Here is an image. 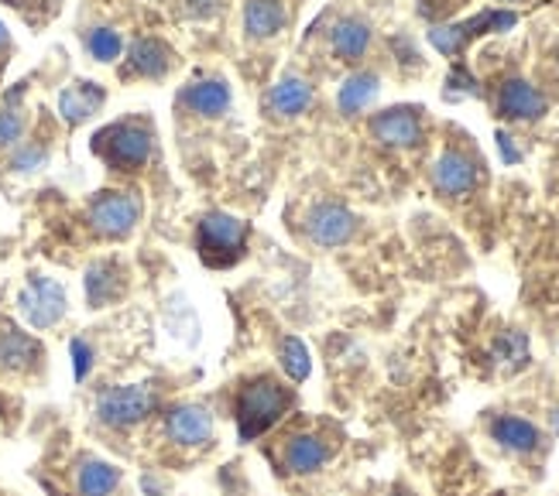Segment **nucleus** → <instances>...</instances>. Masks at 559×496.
Instances as JSON below:
<instances>
[{"label": "nucleus", "instance_id": "12", "mask_svg": "<svg viewBox=\"0 0 559 496\" xmlns=\"http://www.w3.org/2000/svg\"><path fill=\"white\" fill-rule=\"evenodd\" d=\"M41 363V342L17 326H0V366L11 374H28Z\"/></svg>", "mask_w": 559, "mask_h": 496}, {"label": "nucleus", "instance_id": "30", "mask_svg": "<svg viewBox=\"0 0 559 496\" xmlns=\"http://www.w3.org/2000/svg\"><path fill=\"white\" fill-rule=\"evenodd\" d=\"M224 8V0H176V11L182 17H213Z\"/></svg>", "mask_w": 559, "mask_h": 496}, {"label": "nucleus", "instance_id": "29", "mask_svg": "<svg viewBox=\"0 0 559 496\" xmlns=\"http://www.w3.org/2000/svg\"><path fill=\"white\" fill-rule=\"evenodd\" d=\"M429 41H432V48H440L443 56H456L467 38H464V32H460V24H436V28L429 32Z\"/></svg>", "mask_w": 559, "mask_h": 496}, {"label": "nucleus", "instance_id": "15", "mask_svg": "<svg viewBox=\"0 0 559 496\" xmlns=\"http://www.w3.org/2000/svg\"><path fill=\"white\" fill-rule=\"evenodd\" d=\"M498 113L508 120H539L546 113V96L525 80H508L498 89Z\"/></svg>", "mask_w": 559, "mask_h": 496}, {"label": "nucleus", "instance_id": "7", "mask_svg": "<svg viewBox=\"0 0 559 496\" xmlns=\"http://www.w3.org/2000/svg\"><path fill=\"white\" fill-rule=\"evenodd\" d=\"M306 233L316 246H340L357 233V216L340 203H320L306 216Z\"/></svg>", "mask_w": 559, "mask_h": 496}, {"label": "nucleus", "instance_id": "23", "mask_svg": "<svg viewBox=\"0 0 559 496\" xmlns=\"http://www.w3.org/2000/svg\"><path fill=\"white\" fill-rule=\"evenodd\" d=\"M282 24H285V8L278 0H248V8H245L248 38H272L282 32Z\"/></svg>", "mask_w": 559, "mask_h": 496}, {"label": "nucleus", "instance_id": "32", "mask_svg": "<svg viewBox=\"0 0 559 496\" xmlns=\"http://www.w3.org/2000/svg\"><path fill=\"white\" fill-rule=\"evenodd\" d=\"M498 144H501L504 161H519V158H522V155L515 152V144H512V137H508V134H498Z\"/></svg>", "mask_w": 559, "mask_h": 496}, {"label": "nucleus", "instance_id": "31", "mask_svg": "<svg viewBox=\"0 0 559 496\" xmlns=\"http://www.w3.org/2000/svg\"><path fill=\"white\" fill-rule=\"evenodd\" d=\"M450 86H460V89H471V93H474V80H471V72H464V69H453Z\"/></svg>", "mask_w": 559, "mask_h": 496}, {"label": "nucleus", "instance_id": "27", "mask_svg": "<svg viewBox=\"0 0 559 496\" xmlns=\"http://www.w3.org/2000/svg\"><path fill=\"white\" fill-rule=\"evenodd\" d=\"M282 366H285V374H288L292 380H296V384H302V380L309 377L312 363H309V353H306L302 339L288 336V339L282 342Z\"/></svg>", "mask_w": 559, "mask_h": 496}, {"label": "nucleus", "instance_id": "28", "mask_svg": "<svg viewBox=\"0 0 559 496\" xmlns=\"http://www.w3.org/2000/svg\"><path fill=\"white\" fill-rule=\"evenodd\" d=\"M495 356L508 366H522L525 356H528V339L522 332H504L498 342H495Z\"/></svg>", "mask_w": 559, "mask_h": 496}, {"label": "nucleus", "instance_id": "3", "mask_svg": "<svg viewBox=\"0 0 559 496\" xmlns=\"http://www.w3.org/2000/svg\"><path fill=\"white\" fill-rule=\"evenodd\" d=\"M141 195L131 192V189H107L100 195L90 198L86 206V222L96 237L104 240H124L138 230L141 222Z\"/></svg>", "mask_w": 559, "mask_h": 496}, {"label": "nucleus", "instance_id": "16", "mask_svg": "<svg viewBox=\"0 0 559 496\" xmlns=\"http://www.w3.org/2000/svg\"><path fill=\"white\" fill-rule=\"evenodd\" d=\"M432 185L443 195H464L477 185V165L464 152H443L432 165Z\"/></svg>", "mask_w": 559, "mask_h": 496}, {"label": "nucleus", "instance_id": "8", "mask_svg": "<svg viewBox=\"0 0 559 496\" xmlns=\"http://www.w3.org/2000/svg\"><path fill=\"white\" fill-rule=\"evenodd\" d=\"M165 435L168 441L197 449V445L213 441V414L203 404H176L165 414Z\"/></svg>", "mask_w": 559, "mask_h": 496}, {"label": "nucleus", "instance_id": "2", "mask_svg": "<svg viewBox=\"0 0 559 496\" xmlns=\"http://www.w3.org/2000/svg\"><path fill=\"white\" fill-rule=\"evenodd\" d=\"M292 397L288 390L275 380V377H254L240 387L237 394V432L245 441H254L258 435H264L269 428H275L282 414L288 411Z\"/></svg>", "mask_w": 559, "mask_h": 496}, {"label": "nucleus", "instance_id": "26", "mask_svg": "<svg viewBox=\"0 0 559 496\" xmlns=\"http://www.w3.org/2000/svg\"><path fill=\"white\" fill-rule=\"evenodd\" d=\"M48 161V144L45 141H21L11 158H8V168L17 171V176H32V171L45 168Z\"/></svg>", "mask_w": 559, "mask_h": 496}, {"label": "nucleus", "instance_id": "4", "mask_svg": "<svg viewBox=\"0 0 559 496\" xmlns=\"http://www.w3.org/2000/svg\"><path fill=\"white\" fill-rule=\"evenodd\" d=\"M197 251L206 267H234L248 251V222L230 213H210L200 222Z\"/></svg>", "mask_w": 559, "mask_h": 496}, {"label": "nucleus", "instance_id": "34", "mask_svg": "<svg viewBox=\"0 0 559 496\" xmlns=\"http://www.w3.org/2000/svg\"><path fill=\"white\" fill-rule=\"evenodd\" d=\"M504 4H515V0H504Z\"/></svg>", "mask_w": 559, "mask_h": 496}, {"label": "nucleus", "instance_id": "11", "mask_svg": "<svg viewBox=\"0 0 559 496\" xmlns=\"http://www.w3.org/2000/svg\"><path fill=\"white\" fill-rule=\"evenodd\" d=\"M371 134L384 147H412L423 141V120L408 107H392L371 120Z\"/></svg>", "mask_w": 559, "mask_h": 496}, {"label": "nucleus", "instance_id": "10", "mask_svg": "<svg viewBox=\"0 0 559 496\" xmlns=\"http://www.w3.org/2000/svg\"><path fill=\"white\" fill-rule=\"evenodd\" d=\"M120 469L100 456H80L72 465V489L76 496H114L120 489Z\"/></svg>", "mask_w": 559, "mask_h": 496}, {"label": "nucleus", "instance_id": "25", "mask_svg": "<svg viewBox=\"0 0 559 496\" xmlns=\"http://www.w3.org/2000/svg\"><path fill=\"white\" fill-rule=\"evenodd\" d=\"M83 45H86V56L93 62H117L120 56H124V38H120L117 28H107V24H96V28H90L83 35Z\"/></svg>", "mask_w": 559, "mask_h": 496}, {"label": "nucleus", "instance_id": "13", "mask_svg": "<svg viewBox=\"0 0 559 496\" xmlns=\"http://www.w3.org/2000/svg\"><path fill=\"white\" fill-rule=\"evenodd\" d=\"M128 291V270L117 261H96L86 270V302L90 309H107Z\"/></svg>", "mask_w": 559, "mask_h": 496}, {"label": "nucleus", "instance_id": "17", "mask_svg": "<svg viewBox=\"0 0 559 496\" xmlns=\"http://www.w3.org/2000/svg\"><path fill=\"white\" fill-rule=\"evenodd\" d=\"M179 107L200 117H221L230 110V86L224 80H200L179 93Z\"/></svg>", "mask_w": 559, "mask_h": 496}, {"label": "nucleus", "instance_id": "19", "mask_svg": "<svg viewBox=\"0 0 559 496\" xmlns=\"http://www.w3.org/2000/svg\"><path fill=\"white\" fill-rule=\"evenodd\" d=\"M333 52L344 59V62H357L364 52H368V45H371V24L368 21H360V17H344V21H336L333 24Z\"/></svg>", "mask_w": 559, "mask_h": 496}, {"label": "nucleus", "instance_id": "33", "mask_svg": "<svg viewBox=\"0 0 559 496\" xmlns=\"http://www.w3.org/2000/svg\"><path fill=\"white\" fill-rule=\"evenodd\" d=\"M8 48H11V32L4 28V24H0V56H4Z\"/></svg>", "mask_w": 559, "mask_h": 496}, {"label": "nucleus", "instance_id": "22", "mask_svg": "<svg viewBox=\"0 0 559 496\" xmlns=\"http://www.w3.org/2000/svg\"><path fill=\"white\" fill-rule=\"evenodd\" d=\"M21 99H24V83L8 93L4 110H0V152H14L24 141V131H28V113H24Z\"/></svg>", "mask_w": 559, "mask_h": 496}, {"label": "nucleus", "instance_id": "20", "mask_svg": "<svg viewBox=\"0 0 559 496\" xmlns=\"http://www.w3.org/2000/svg\"><path fill=\"white\" fill-rule=\"evenodd\" d=\"M491 435L498 445H504V449H512V452H536L539 449V428L525 418H515V414L495 418Z\"/></svg>", "mask_w": 559, "mask_h": 496}, {"label": "nucleus", "instance_id": "24", "mask_svg": "<svg viewBox=\"0 0 559 496\" xmlns=\"http://www.w3.org/2000/svg\"><path fill=\"white\" fill-rule=\"evenodd\" d=\"M378 76L374 72H354V76L340 86V96H336V107H340V113H347V117H354V113H360L364 107H371L374 104V96H378Z\"/></svg>", "mask_w": 559, "mask_h": 496}, {"label": "nucleus", "instance_id": "6", "mask_svg": "<svg viewBox=\"0 0 559 496\" xmlns=\"http://www.w3.org/2000/svg\"><path fill=\"white\" fill-rule=\"evenodd\" d=\"M17 309L28 318V326L35 329H52L56 322L66 315V288L56 278H41L35 275L24 291L17 294Z\"/></svg>", "mask_w": 559, "mask_h": 496}, {"label": "nucleus", "instance_id": "21", "mask_svg": "<svg viewBox=\"0 0 559 496\" xmlns=\"http://www.w3.org/2000/svg\"><path fill=\"white\" fill-rule=\"evenodd\" d=\"M330 459V449H326V441L323 438H316V435H296V438H288L285 445V465L292 469V473H316V469H323Z\"/></svg>", "mask_w": 559, "mask_h": 496}, {"label": "nucleus", "instance_id": "18", "mask_svg": "<svg viewBox=\"0 0 559 496\" xmlns=\"http://www.w3.org/2000/svg\"><path fill=\"white\" fill-rule=\"evenodd\" d=\"M309 104H312V86H309L302 76H285V80H278V83L272 86V93H269V110H272V117H278V120H288V117L306 113Z\"/></svg>", "mask_w": 559, "mask_h": 496}, {"label": "nucleus", "instance_id": "14", "mask_svg": "<svg viewBox=\"0 0 559 496\" xmlns=\"http://www.w3.org/2000/svg\"><path fill=\"white\" fill-rule=\"evenodd\" d=\"M104 104H107V89L80 80V83H72L59 93V117L69 123V128H80V123L96 117V110H100Z\"/></svg>", "mask_w": 559, "mask_h": 496}, {"label": "nucleus", "instance_id": "1", "mask_svg": "<svg viewBox=\"0 0 559 496\" xmlns=\"http://www.w3.org/2000/svg\"><path fill=\"white\" fill-rule=\"evenodd\" d=\"M90 152L100 158L110 171H138L152 161V152H155L152 123L141 120V117L114 120L93 134Z\"/></svg>", "mask_w": 559, "mask_h": 496}, {"label": "nucleus", "instance_id": "9", "mask_svg": "<svg viewBox=\"0 0 559 496\" xmlns=\"http://www.w3.org/2000/svg\"><path fill=\"white\" fill-rule=\"evenodd\" d=\"M176 56L162 38H138L128 48V62L120 69V76L131 80H165L168 69H173Z\"/></svg>", "mask_w": 559, "mask_h": 496}, {"label": "nucleus", "instance_id": "5", "mask_svg": "<svg viewBox=\"0 0 559 496\" xmlns=\"http://www.w3.org/2000/svg\"><path fill=\"white\" fill-rule=\"evenodd\" d=\"M155 411V390L148 384L107 387L96 397V421L110 432H128Z\"/></svg>", "mask_w": 559, "mask_h": 496}, {"label": "nucleus", "instance_id": "35", "mask_svg": "<svg viewBox=\"0 0 559 496\" xmlns=\"http://www.w3.org/2000/svg\"><path fill=\"white\" fill-rule=\"evenodd\" d=\"M556 62H559V56H556Z\"/></svg>", "mask_w": 559, "mask_h": 496}]
</instances>
